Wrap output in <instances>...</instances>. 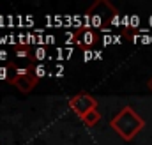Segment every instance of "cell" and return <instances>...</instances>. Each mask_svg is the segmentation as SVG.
Masks as SVG:
<instances>
[{
	"instance_id": "1",
	"label": "cell",
	"mask_w": 152,
	"mask_h": 145,
	"mask_svg": "<svg viewBox=\"0 0 152 145\" xmlns=\"http://www.w3.org/2000/svg\"><path fill=\"white\" fill-rule=\"evenodd\" d=\"M117 14L118 12L112 4L101 0L83 14V29H99L104 34H112L115 30L112 27V21Z\"/></svg>"
},
{
	"instance_id": "2",
	"label": "cell",
	"mask_w": 152,
	"mask_h": 145,
	"mask_svg": "<svg viewBox=\"0 0 152 145\" xmlns=\"http://www.w3.org/2000/svg\"><path fill=\"white\" fill-rule=\"evenodd\" d=\"M112 127L124 140H133L136 133L143 127V120L138 117V113L133 108L126 106L120 110V113H117L112 119Z\"/></svg>"
},
{
	"instance_id": "3",
	"label": "cell",
	"mask_w": 152,
	"mask_h": 145,
	"mask_svg": "<svg viewBox=\"0 0 152 145\" xmlns=\"http://www.w3.org/2000/svg\"><path fill=\"white\" fill-rule=\"evenodd\" d=\"M37 81H39V78L36 76V72H34V66H28V67H23V69L16 67L14 78L9 83H12L21 92H30L32 89H36Z\"/></svg>"
},
{
	"instance_id": "4",
	"label": "cell",
	"mask_w": 152,
	"mask_h": 145,
	"mask_svg": "<svg viewBox=\"0 0 152 145\" xmlns=\"http://www.w3.org/2000/svg\"><path fill=\"white\" fill-rule=\"evenodd\" d=\"M69 106L75 110L80 117H85L88 111L96 110V99H94L92 96H88V94H80V96L71 97Z\"/></svg>"
},
{
	"instance_id": "5",
	"label": "cell",
	"mask_w": 152,
	"mask_h": 145,
	"mask_svg": "<svg viewBox=\"0 0 152 145\" xmlns=\"http://www.w3.org/2000/svg\"><path fill=\"white\" fill-rule=\"evenodd\" d=\"M101 41V37L97 32H94L92 29H80V32H78V41H76V46L80 48V50H90L94 44H97Z\"/></svg>"
},
{
	"instance_id": "6",
	"label": "cell",
	"mask_w": 152,
	"mask_h": 145,
	"mask_svg": "<svg viewBox=\"0 0 152 145\" xmlns=\"http://www.w3.org/2000/svg\"><path fill=\"white\" fill-rule=\"evenodd\" d=\"M75 55V48L73 46H57V48H53L51 51H50V60L51 59H55V60H67V59H71Z\"/></svg>"
},
{
	"instance_id": "7",
	"label": "cell",
	"mask_w": 152,
	"mask_h": 145,
	"mask_svg": "<svg viewBox=\"0 0 152 145\" xmlns=\"http://www.w3.org/2000/svg\"><path fill=\"white\" fill-rule=\"evenodd\" d=\"M30 59H32L34 62H37V64H44V60H50V50L44 48V46H36V48L32 50Z\"/></svg>"
},
{
	"instance_id": "8",
	"label": "cell",
	"mask_w": 152,
	"mask_h": 145,
	"mask_svg": "<svg viewBox=\"0 0 152 145\" xmlns=\"http://www.w3.org/2000/svg\"><path fill=\"white\" fill-rule=\"evenodd\" d=\"M14 50L20 59H27V57L30 59V55H32V46H28V44H18V46H14Z\"/></svg>"
},
{
	"instance_id": "9",
	"label": "cell",
	"mask_w": 152,
	"mask_h": 145,
	"mask_svg": "<svg viewBox=\"0 0 152 145\" xmlns=\"http://www.w3.org/2000/svg\"><path fill=\"white\" fill-rule=\"evenodd\" d=\"M99 113H97V110H92V111H88L85 117H81V120L87 124V126H96L97 124V120H99Z\"/></svg>"
},
{
	"instance_id": "10",
	"label": "cell",
	"mask_w": 152,
	"mask_h": 145,
	"mask_svg": "<svg viewBox=\"0 0 152 145\" xmlns=\"http://www.w3.org/2000/svg\"><path fill=\"white\" fill-rule=\"evenodd\" d=\"M101 41H103V44H120L122 37L115 36V34H104V36L101 37Z\"/></svg>"
},
{
	"instance_id": "11",
	"label": "cell",
	"mask_w": 152,
	"mask_h": 145,
	"mask_svg": "<svg viewBox=\"0 0 152 145\" xmlns=\"http://www.w3.org/2000/svg\"><path fill=\"white\" fill-rule=\"evenodd\" d=\"M34 72H36L37 78H42V76H48L50 74V67L46 64H36L34 66Z\"/></svg>"
},
{
	"instance_id": "12",
	"label": "cell",
	"mask_w": 152,
	"mask_h": 145,
	"mask_svg": "<svg viewBox=\"0 0 152 145\" xmlns=\"http://www.w3.org/2000/svg\"><path fill=\"white\" fill-rule=\"evenodd\" d=\"M88 60H96V51L94 50H85L83 51V62H88Z\"/></svg>"
},
{
	"instance_id": "13",
	"label": "cell",
	"mask_w": 152,
	"mask_h": 145,
	"mask_svg": "<svg viewBox=\"0 0 152 145\" xmlns=\"http://www.w3.org/2000/svg\"><path fill=\"white\" fill-rule=\"evenodd\" d=\"M0 80H9V64L0 67Z\"/></svg>"
},
{
	"instance_id": "14",
	"label": "cell",
	"mask_w": 152,
	"mask_h": 145,
	"mask_svg": "<svg viewBox=\"0 0 152 145\" xmlns=\"http://www.w3.org/2000/svg\"><path fill=\"white\" fill-rule=\"evenodd\" d=\"M0 44H9V36H0Z\"/></svg>"
},
{
	"instance_id": "15",
	"label": "cell",
	"mask_w": 152,
	"mask_h": 145,
	"mask_svg": "<svg viewBox=\"0 0 152 145\" xmlns=\"http://www.w3.org/2000/svg\"><path fill=\"white\" fill-rule=\"evenodd\" d=\"M7 59V51H2L0 50V60H5Z\"/></svg>"
},
{
	"instance_id": "16",
	"label": "cell",
	"mask_w": 152,
	"mask_h": 145,
	"mask_svg": "<svg viewBox=\"0 0 152 145\" xmlns=\"http://www.w3.org/2000/svg\"><path fill=\"white\" fill-rule=\"evenodd\" d=\"M149 89H151V90H152V78H151V80H149Z\"/></svg>"
}]
</instances>
